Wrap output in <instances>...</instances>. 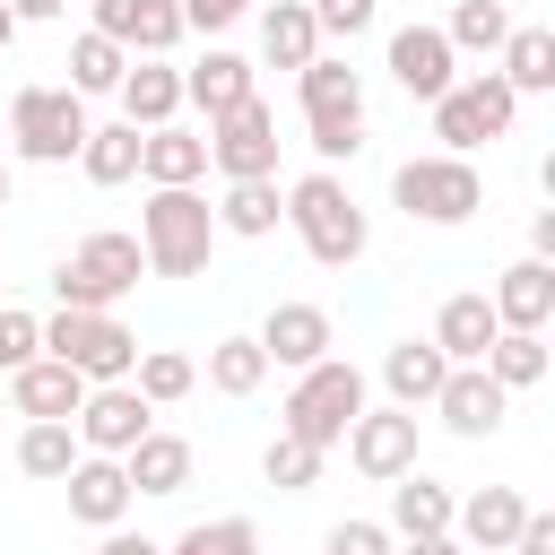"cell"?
Wrapping results in <instances>:
<instances>
[{"instance_id":"obj_37","label":"cell","mask_w":555,"mask_h":555,"mask_svg":"<svg viewBox=\"0 0 555 555\" xmlns=\"http://www.w3.org/2000/svg\"><path fill=\"white\" fill-rule=\"evenodd\" d=\"M17 468L61 486V477L78 468V434H69V425H26V434H17Z\"/></svg>"},{"instance_id":"obj_49","label":"cell","mask_w":555,"mask_h":555,"mask_svg":"<svg viewBox=\"0 0 555 555\" xmlns=\"http://www.w3.org/2000/svg\"><path fill=\"white\" fill-rule=\"evenodd\" d=\"M9 43H17V17H9V0H0V52H9Z\"/></svg>"},{"instance_id":"obj_10","label":"cell","mask_w":555,"mask_h":555,"mask_svg":"<svg viewBox=\"0 0 555 555\" xmlns=\"http://www.w3.org/2000/svg\"><path fill=\"white\" fill-rule=\"evenodd\" d=\"M199 139H208V165H217L225 182H269V173H278V113H269L260 95H243L234 113H217Z\"/></svg>"},{"instance_id":"obj_2","label":"cell","mask_w":555,"mask_h":555,"mask_svg":"<svg viewBox=\"0 0 555 555\" xmlns=\"http://www.w3.org/2000/svg\"><path fill=\"white\" fill-rule=\"evenodd\" d=\"M356 416H364V373H356L347 356H321V364L295 373V390H286V408H278V434L330 451V442H347Z\"/></svg>"},{"instance_id":"obj_5","label":"cell","mask_w":555,"mask_h":555,"mask_svg":"<svg viewBox=\"0 0 555 555\" xmlns=\"http://www.w3.org/2000/svg\"><path fill=\"white\" fill-rule=\"evenodd\" d=\"M147 278V251H139V234H87L61 269H52V295H61V312H113L130 286Z\"/></svg>"},{"instance_id":"obj_32","label":"cell","mask_w":555,"mask_h":555,"mask_svg":"<svg viewBox=\"0 0 555 555\" xmlns=\"http://www.w3.org/2000/svg\"><path fill=\"white\" fill-rule=\"evenodd\" d=\"M503 390H529V382H546V330H494V347L477 356Z\"/></svg>"},{"instance_id":"obj_14","label":"cell","mask_w":555,"mask_h":555,"mask_svg":"<svg viewBox=\"0 0 555 555\" xmlns=\"http://www.w3.org/2000/svg\"><path fill=\"white\" fill-rule=\"evenodd\" d=\"M347 460H356L373 486L408 477V468H416V416H408V408H364V416L347 425Z\"/></svg>"},{"instance_id":"obj_48","label":"cell","mask_w":555,"mask_h":555,"mask_svg":"<svg viewBox=\"0 0 555 555\" xmlns=\"http://www.w3.org/2000/svg\"><path fill=\"white\" fill-rule=\"evenodd\" d=\"M408 555H468V546H460V538L442 529V538H408Z\"/></svg>"},{"instance_id":"obj_1","label":"cell","mask_w":555,"mask_h":555,"mask_svg":"<svg viewBox=\"0 0 555 555\" xmlns=\"http://www.w3.org/2000/svg\"><path fill=\"white\" fill-rule=\"evenodd\" d=\"M286 225H295V243L321 260V269H356L364 260V243H373V217L356 208V191L321 165V173H304L295 191H286Z\"/></svg>"},{"instance_id":"obj_4","label":"cell","mask_w":555,"mask_h":555,"mask_svg":"<svg viewBox=\"0 0 555 555\" xmlns=\"http://www.w3.org/2000/svg\"><path fill=\"white\" fill-rule=\"evenodd\" d=\"M295 95H304V130H312V156L321 165H338V156H356L364 147V78L347 69V61H304L295 69Z\"/></svg>"},{"instance_id":"obj_42","label":"cell","mask_w":555,"mask_h":555,"mask_svg":"<svg viewBox=\"0 0 555 555\" xmlns=\"http://www.w3.org/2000/svg\"><path fill=\"white\" fill-rule=\"evenodd\" d=\"M321 555H390V529H382V520H338Z\"/></svg>"},{"instance_id":"obj_21","label":"cell","mask_w":555,"mask_h":555,"mask_svg":"<svg viewBox=\"0 0 555 555\" xmlns=\"http://www.w3.org/2000/svg\"><path fill=\"white\" fill-rule=\"evenodd\" d=\"M520 520H529V503H520L512 486H477V494H468V503L451 512V538H460L468 555H503Z\"/></svg>"},{"instance_id":"obj_11","label":"cell","mask_w":555,"mask_h":555,"mask_svg":"<svg viewBox=\"0 0 555 555\" xmlns=\"http://www.w3.org/2000/svg\"><path fill=\"white\" fill-rule=\"evenodd\" d=\"M69 434H78V451H95V460H121L139 434H156V408H147L130 382H95V390L78 399Z\"/></svg>"},{"instance_id":"obj_50","label":"cell","mask_w":555,"mask_h":555,"mask_svg":"<svg viewBox=\"0 0 555 555\" xmlns=\"http://www.w3.org/2000/svg\"><path fill=\"white\" fill-rule=\"evenodd\" d=\"M0 208H9V165H0Z\"/></svg>"},{"instance_id":"obj_28","label":"cell","mask_w":555,"mask_h":555,"mask_svg":"<svg viewBox=\"0 0 555 555\" xmlns=\"http://www.w3.org/2000/svg\"><path fill=\"white\" fill-rule=\"evenodd\" d=\"M278 217H286L278 173H269V182H225V199H217V234H243V243L278 234Z\"/></svg>"},{"instance_id":"obj_29","label":"cell","mask_w":555,"mask_h":555,"mask_svg":"<svg viewBox=\"0 0 555 555\" xmlns=\"http://www.w3.org/2000/svg\"><path fill=\"white\" fill-rule=\"evenodd\" d=\"M434 347H442L451 364H477V356L494 347V304H486V295H451V304L434 312Z\"/></svg>"},{"instance_id":"obj_15","label":"cell","mask_w":555,"mask_h":555,"mask_svg":"<svg viewBox=\"0 0 555 555\" xmlns=\"http://www.w3.org/2000/svg\"><path fill=\"white\" fill-rule=\"evenodd\" d=\"M390 78H399L416 104H434V95L460 87V52L442 43V26H399V35H390Z\"/></svg>"},{"instance_id":"obj_24","label":"cell","mask_w":555,"mask_h":555,"mask_svg":"<svg viewBox=\"0 0 555 555\" xmlns=\"http://www.w3.org/2000/svg\"><path fill=\"white\" fill-rule=\"evenodd\" d=\"M243 95H251V61H243V52H225V43H208V61H191V69H182V104H199L208 121H217V113H234Z\"/></svg>"},{"instance_id":"obj_45","label":"cell","mask_w":555,"mask_h":555,"mask_svg":"<svg viewBox=\"0 0 555 555\" xmlns=\"http://www.w3.org/2000/svg\"><path fill=\"white\" fill-rule=\"evenodd\" d=\"M87 555H165V546H147V538H130V529H104Z\"/></svg>"},{"instance_id":"obj_20","label":"cell","mask_w":555,"mask_h":555,"mask_svg":"<svg viewBox=\"0 0 555 555\" xmlns=\"http://www.w3.org/2000/svg\"><path fill=\"white\" fill-rule=\"evenodd\" d=\"M61 486H69V520H87V529H121V512L139 503L130 477H121V460H95V451H78V468Z\"/></svg>"},{"instance_id":"obj_46","label":"cell","mask_w":555,"mask_h":555,"mask_svg":"<svg viewBox=\"0 0 555 555\" xmlns=\"http://www.w3.org/2000/svg\"><path fill=\"white\" fill-rule=\"evenodd\" d=\"M529 260H555V208L529 217Z\"/></svg>"},{"instance_id":"obj_9","label":"cell","mask_w":555,"mask_h":555,"mask_svg":"<svg viewBox=\"0 0 555 555\" xmlns=\"http://www.w3.org/2000/svg\"><path fill=\"white\" fill-rule=\"evenodd\" d=\"M425 113H434V139H442V156H468V147H486V139H503V130H512L520 95H512L494 69H477V78H460L451 95H434Z\"/></svg>"},{"instance_id":"obj_23","label":"cell","mask_w":555,"mask_h":555,"mask_svg":"<svg viewBox=\"0 0 555 555\" xmlns=\"http://www.w3.org/2000/svg\"><path fill=\"white\" fill-rule=\"evenodd\" d=\"M442 373H451V356L434 347V338H399L390 356H382V390H390V408H434V390H442Z\"/></svg>"},{"instance_id":"obj_41","label":"cell","mask_w":555,"mask_h":555,"mask_svg":"<svg viewBox=\"0 0 555 555\" xmlns=\"http://www.w3.org/2000/svg\"><path fill=\"white\" fill-rule=\"evenodd\" d=\"M304 9H312V26H321V35H364L382 0H304Z\"/></svg>"},{"instance_id":"obj_38","label":"cell","mask_w":555,"mask_h":555,"mask_svg":"<svg viewBox=\"0 0 555 555\" xmlns=\"http://www.w3.org/2000/svg\"><path fill=\"white\" fill-rule=\"evenodd\" d=\"M165 555H260V529H251L243 512H225V520H191Z\"/></svg>"},{"instance_id":"obj_6","label":"cell","mask_w":555,"mask_h":555,"mask_svg":"<svg viewBox=\"0 0 555 555\" xmlns=\"http://www.w3.org/2000/svg\"><path fill=\"white\" fill-rule=\"evenodd\" d=\"M87 95H69V87H17V104H9V147L26 156V165H69L78 147H87Z\"/></svg>"},{"instance_id":"obj_12","label":"cell","mask_w":555,"mask_h":555,"mask_svg":"<svg viewBox=\"0 0 555 555\" xmlns=\"http://www.w3.org/2000/svg\"><path fill=\"white\" fill-rule=\"evenodd\" d=\"M95 35L130 61H165L182 43V0H95Z\"/></svg>"},{"instance_id":"obj_31","label":"cell","mask_w":555,"mask_h":555,"mask_svg":"<svg viewBox=\"0 0 555 555\" xmlns=\"http://www.w3.org/2000/svg\"><path fill=\"white\" fill-rule=\"evenodd\" d=\"M130 390H139L147 408H173V399H191V390H199V364H191L182 347H139V364H130Z\"/></svg>"},{"instance_id":"obj_47","label":"cell","mask_w":555,"mask_h":555,"mask_svg":"<svg viewBox=\"0 0 555 555\" xmlns=\"http://www.w3.org/2000/svg\"><path fill=\"white\" fill-rule=\"evenodd\" d=\"M61 9H69V0H9V17H17V26H52Z\"/></svg>"},{"instance_id":"obj_3","label":"cell","mask_w":555,"mask_h":555,"mask_svg":"<svg viewBox=\"0 0 555 555\" xmlns=\"http://www.w3.org/2000/svg\"><path fill=\"white\" fill-rule=\"evenodd\" d=\"M139 251L156 278H199L208 251H217V208L199 191H147L139 208Z\"/></svg>"},{"instance_id":"obj_40","label":"cell","mask_w":555,"mask_h":555,"mask_svg":"<svg viewBox=\"0 0 555 555\" xmlns=\"http://www.w3.org/2000/svg\"><path fill=\"white\" fill-rule=\"evenodd\" d=\"M35 356H43V321L17 312V304H0V382H9L17 364H35Z\"/></svg>"},{"instance_id":"obj_25","label":"cell","mask_w":555,"mask_h":555,"mask_svg":"<svg viewBox=\"0 0 555 555\" xmlns=\"http://www.w3.org/2000/svg\"><path fill=\"white\" fill-rule=\"evenodd\" d=\"M121 477H130V494H182L191 486V442L182 434H139L121 451Z\"/></svg>"},{"instance_id":"obj_34","label":"cell","mask_w":555,"mask_h":555,"mask_svg":"<svg viewBox=\"0 0 555 555\" xmlns=\"http://www.w3.org/2000/svg\"><path fill=\"white\" fill-rule=\"evenodd\" d=\"M260 382H269L260 338H217V347H208V390H217V399H251Z\"/></svg>"},{"instance_id":"obj_27","label":"cell","mask_w":555,"mask_h":555,"mask_svg":"<svg viewBox=\"0 0 555 555\" xmlns=\"http://www.w3.org/2000/svg\"><path fill=\"white\" fill-rule=\"evenodd\" d=\"M260 61H269V69H304V61H321V26H312L304 0H269V9H260Z\"/></svg>"},{"instance_id":"obj_35","label":"cell","mask_w":555,"mask_h":555,"mask_svg":"<svg viewBox=\"0 0 555 555\" xmlns=\"http://www.w3.org/2000/svg\"><path fill=\"white\" fill-rule=\"evenodd\" d=\"M503 35H512V9L503 0H460L442 17V43L451 52H503Z\"/></svg>"},{"instance_id":"obj_39","label":"cell","mask_w":555,"mask_h":555,"mask_svg":"<svg viewBox=\"0 0 555 555\" xmlns=\"http://www.w3.org/2000/svg\"><path fill=\"white\" fill-rule=\"evenodd\" d=\"M260 477H269L278 494H304V486H321V451L295 442V434H278V442L260 451Z\"/></svg>"},{"instance_id":"obj_30","label":"cell","mask_w":555,"mask_h":555,"mask_svg":"<svg viewBox=\"0 0 555 555\" xmlns=\"http://www.w3.org/2000/svg\"><path fill=\"white\" fill-rule=\"evenodd\" d=\"M494 78H503L512 95H546V87H555V35H546V26H512Z\"/></svg>"},{"instance_id":"obj_18","label":"cell","mask_w":555,"mask_h":555,"mask_svg":"<svg viewBox=\"0 0 555 555\" xmlns=\"http://www.w3.org/2000/svg\"><path fill=\"white\" fill-rule=\"evenodd\" d=\"M139 173H147V191H199V173H208V139L182 130V121L139 130Z\"/></svg>"},{"instance_id":"obj_19","label":"cell","mask_w":555,"mask_h":555,"mask_svg":"<svg viewBox=\"0 0 555 555\" xmlns=\"http://www.w3.org/2000/svg\"><path fill=\"white\" fill-rule=\"evenodd\" d=\"M486 304H494V330H546L555 321V260H512Z\"/></svg>"},{"instance_id":"obj_8","label":"cell","mask_w":555,"mask_h":555,"mask_svg":"<svg viewBox=\"0 0 555 555\" xmlns=\"http://www.w3.org/2000/svg\"><path fill=\"white\" fill-rule=\"evenodd\" d=\"M390 199H399L408 217H425V225H468V217L486 208V182H477L468 156H408V165L390 173Z\"/></svg>"},{"instance_id":"obj_44","label":"cell","mask_w":555,"mask_h":555,"mask_svg":"<svg viewBox=\"0 0 555 555\" xmlns=\"http://www.w3.org/2000/svg\"><path fill=\"white\" fill-rule=\"evenodd\" d=\"M503 555H555V512H529L520 529H512V546Z\"/></svg>"},{"instance_id":"obj_26","label":"cell","mask_w":555,"mask_h":555,"mask_svg":"<svg viewBox=\"0 0 555 555\" xmlns=\"http://www.w3.org/2000/svg\"><path fill=\"white\" fill-rule=\"evenodd\" d=\"M451 512H460L451 486H434V477L408 468V477H390V520H382V529H390V538H442Z\"/></svg>"},{"instance_id":"obj_36","label":"cell","mask_w":555,"mask_h":555,"mask_svg":"<svg viewBox=\"0 0 555 555\" xmlns=\"http://www.w3.org/2000/svg\"><path fill=\"white\" fill-rule=\"evenodd\" d=\"M121 69H130V52H121V43H104L95 26L69 43V95H113V87H121Z\"/></svg>"},{"instance_id":"obj_33","label":"cell","mask_w":555,"mask_h":555,"mask_svg":"<svg viewBox=\"0 0 555 555\" xmlns=\"http://www.w3.org/2000/svg\"><path fill=\"white\" fill-rule=\"evenodd\" d=\"M78 173H87V182H104V191H113V182H130V173H139V130H130V121H104V130H87V147H78Z\"/></svg>"},{"instance_id":"obj_7","label":"cell","mask_w":555,"mask_h":555,"mask_svg":"<svg viewBox=\"0 0 555 555\" xmlns=\"http://www.w3.org/2000/svg\"><path fill=\"white\" fill-rule=\"evenodd\" d=\"M43 356H52V364H69V373L95 390V382H130L139 338H130L113 312H52V321H43Z\"/></svg>"},{"instance_id":"obj_17","label":"cell","mask_w":555,"mask_h":555,"mask_svg":"<svg viewBox=\"0 0 555 555\" xmlns=\"http://www.w3.org/2000/svg\"><path fill=\"white\" fill-rule=\"evenodd\" d=\"M0 390H9V408H17L26 425H69V416H78V399H87V382H78L69 364H52V356L17 364Z\"/></svg>"},{"instance_id":"obj_13","label":"cell","mask_w":555,"mask_h":555,"mask_svg":"<svg viewBox=\"0 0 555 555\" xmlns=\"http://www.w3.org/2000/svg\"><path fill=\"white\" fill-rule=\"evenodd\" d=\"M503 408H512V390H503L486 364H451L442 390H434V416H442L460 442H486V434L503 425Z\"/></svg>"},{"instance_id":"obj_51","label":"cell","mask_w":555,"mask_h":555,"mask_svg":"<svg viewBox=\"0 0 555 555\" xmlns=\"http://www.w3.org/2000/svg\"><path fill=\"white\" fill-rule=\"evenodd\" d=\"M0 408H9V390H0Z\"/></svg>"},{"instance_id":"obj_16","label":"cell","mask_w":555,"mask_h":555,"mask_svg":"<svg viewBox=\"0 0 555 555\" xmlns=\"http://www.w3.org/2000/svg\"><path fill=\"white\" fill-rule=\"evenodd\" d=\"M251 338H260V356H269V364L304 373V364H321V356H330V338H338V330H330V312H321V304H269V321H260Z\"/></svg>"},{"instance_id":"obj_43","label":"cell","mask_w":555,"mask_h":555,"mask_svg":"<svg viewBox=\"0 0 555 555\" xmlns=\"http://www.w3.org/2000/svg\"><path fill=\"white\" fill-rule=\"evenodd\" d=\"M251 0H182V35H225Z\"/></svg>"},{"instance_id":"obj_22","label":"cell","mask_w":555,"mask_h":555,"mask_svg":"<svg viewBox=\"0 0 555 555\" xmlns=\"http://www.w3.org/2000/svg\"><path fill=\"white\" fill-rule=\"evenodd\" d=\"M113 95H121V121H130V130H165V121L182 113V69H173V61H130Z\"/></svg>"}]
</instances>
